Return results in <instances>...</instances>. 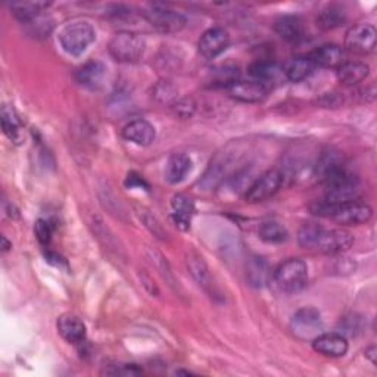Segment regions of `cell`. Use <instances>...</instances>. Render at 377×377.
<instances>
[{"mask_svg":"<svg viewBox=\"0 0 377 377\" xmlns=\"http://www.w3.org/2000/svg\"><path fill=\"white\" fill-rule=\"evenodd\" d=\"M273 280L281 292L296 293L306 286L308 267L299 258H289L277 267L273 274Z\"/></svg>","mask_w":377,"mask_h":377,"instance_id":"5","label":"cell"},{"mask_svg":"<svg viewBox=\"0 0 377 377\" xmlns=\"http://www.w3.org/2000/svg\"><path fill=\"white\" fill-rule=\"evenodd\" d=\"M298 243L303 249L321 253H341L353 245V236L345 230H328L318 224H305L298 233Z\"/></svg>","mask_w":377,"mask_h":377,"instance_id":"1","label":"cell"},{"mask_svg":"<svg viewBox=\"0 0 377 377\" xmlns=\"http://www.w3.org/2000/svg\"><path fill=\"white\" fill-rule=\"evenodd\" d=\"M123 137L134 145L149 146L155 141V127L146 120H134L123 129Z\"/></svg>","mask_w":377,"mask_h":377,"instance_id":"18","label":"cell"},{"mask_svg":"<svg viewBox=\"0 0 377 377\" xmlns=\"http://www.w3.org/2000/svg\"><path fill=\"white\" fill-rule=\"evenodd\" d=\"M313 348L321 356L339 358L348 352V341L338 332L321 333L313 341Z\"/></svg>","mask_w":377,"mask_h":377,"instance_id":"16","label":"cell"},{"mask_svg":"<svg viewBox=\"0 0 377 377\" xmlns=\"http://www.w3.org/2000/svg\"><path fill=\"white\" fill-rule=\"evenodd\" d=\"M192 169V161L186 154L177 152L173 154L167 165H165V180H167L170 184H177L184 180L187 173Z\"/></svg>","mask_w":377,"mask_h":377,"instance_id":"21","label":"cell"},{"mask_svg":"<svg viewBox=\"0 0 377 377\" xmlns=\"http://www.w3.org/2000/svg\"><path fill=\"white\" fill-rule=\"evenodd\" d=\"M171 208H173V221L174 224L186 231L191 228V223H192V217L195 214V203L193 201L186 196V195H176L171 199Z\"/></svg>","mask_w":377,"mask_h":377,"instance_id":"20","label":"cell"},{"mask_svg":"<svg viewBox=\"0 0 377 377\" xmlns=\"http://www.w3.org/2000/svg\"><path fill=\"white\" fill-rule=\"evenodd\" d=\"M176 94H177L176 87H174L170 81H167V80L159 81V83L155 86V89H154V96H155L159 102H162V104L174 101V99H176Z\"/></svg>","mask_w":377,"mask_h":377,"instance_id":"34","label":"cell"},{"mask_svg":"<svg viewBox=\"0 0 377 377\" xmlns=\"http://www.w3.org/2000/svg\"><path fill=\"white\" fill-rule=\"evenodd\" d=\"M54 224L49 220H37L36 226H34V233L37 236V239L41 245H49L52 241V234H54Z\"/></svg>","mask_w":377,"mask_h":377,"instance_id":"35","label":"cell"},{"mask_svg":"<svg viewBox=\"0 0 377 377\" xmlns=\"http://www.w3.org/2000/svg\"><path fill=\"white\" fill-rule=\"evenodd\" d=\"M368 65L358 61H349L338 66V80L345 86H356L364 81L368 77Z\"/></svg>","mask_w":377,"mask_h":377,"instance_id":"23","label":"cell"},{"mask_svg":"<svg viewBox=\"0 0 377 377\" xmlns=\"http://www.w3.org/2000/svg\"><path fill=\"white\" fill-rule=\"evenodd\" d=\"M58 332L64 341L73 345H80L86 341V324L76 314H62L58 318Z\"/></svg>","mask_w":377,"mask_h":377,"instance_id":"17","label":"cell"},{"mask_svg":"<svg viewBox=\"0 0 377 377\" xmlns=\"http://www.w3.org/2000/svg\"><path fill=\"white\" fill-rule=\"evenodd\" d=\"M46 261H47V263H51V264H54L55 267H59V268H65V270H68V264H66L65 259H64L61 255L55 253V252L46 253Z\"/></svg>","mask_w":377,"mask_h":377,"instance_id":"41","label":"cell"},{"mask_svg":"<svg viewBox=\"0 0 377 377\" xmlns=\"http://www.w3.org/2000/svg\"><path fill=\"white\" fill-rule=\"evenodd\" d=\"M324 184L326 202L330 203H345L358 201L361 196V180L357 174L349 171L346 167L336 173L335 176L328 177Z\"/></svg>","mask_w":377,"mask_h":377,"instance_id":"3","label":"cell"},{"mask_svg":"<svg viewBox=\"0 0 377 377\" xmlns=\"http://www.w3.org/2000/svg\"><path fill=\"white\" fill-rule=\"evenodd\" d=\"M144 223L156 236V238H162V236H164V230L161 228V226H159V223L156 221L155 217H152V216H149V214H146V212H145Z\"/></svg>","mask_w":377,"mask_h":377,"instance_id":"39","label":"cell"},{"mask_svg":"<svg viewBox=\"0 0 377 377\" xmlns=\"http://www.w3.org/2000/svg\"><path fill=\"white\" fill-rule=\"evenodd\" d=\"M314 65L335 68L343 64V49L338 44H323L308 56Z\"/></svg>","mask_w":377,"mask_h":377,"instance_id":"24","label":"cell"},{"mask_svg":"<svg viewBox=\"0 0 377 377\" xmlns=\"http://www.w3.org/2000/svg\"><path fill=\"white\" fill-rule=\"evenodd\" d=\"M342 102H343V99H342L341 94H338V93H326L324 96L321 98V101H320V104L323 106H326V108L339 106Z\"/></svg>","mask_w":377,"mask_h":377,"instance_id":"38","label":"cell"},{"mask_svg":"<svg viewBox=\"0 0 377 377\" xmlns=\"http://www.w3.org/2000/svg\"><path fill=\"white\" fill-rule=\"evenodd\" d=\"M106 68L99 61H90L80 66L76 73V81L87 89H99L104 84Z\"/></svg>","mask_w":377,"mask_h":377,"instance_id":"19","label":"cell"},{"mask_svg":"<svg viewBox=\"0 0 377 377\" xmlns=\"http://www.w3.org/2000/svg\"><path fill=\"white\" fill-rule=\"evenodd\" d=\"M102 373L108 376H139L144 371L134 364H116V366H108V368L105 367Z\"/></svg>","mask_w":377,"mask_h":377,"instance_id":"36","label":"cell"},{"mask_svg":"<svg viewBox=\"0 0 377 377\" xmlns=\"http://www.w3.org/2000/svg\"><path fill=\"white\" fill-rule=\"evenodd\" d=\"M146 19L154 29L164 34L179 33L186 26L184 15L164 6H152L146 12Z\"/></svg>","mask_w":377,"mask_h":377,"instance_id":"11","label":"cell"},{"mask_svg":"<svg viewBox=\"0 0 377 377\" xmlns=\"http://www.w3.org/2000/svg\"><path fill=\"white\" fill-rule=\"evenodd\" d=\"M246 277L253 288H263L268 285L273 277V273L267 263V259L261 256L251 258L246 267Z\"/></svg>","mask_w":377,"mask_h":377,"instance_id":"22","label":"cell"},{"mask_svg":"<svg viewBox=\"0 0 377 377\" xmlns=\"http://www.w3.org/2000/svg\"><path fill=\"white\" fill-rule=\"evenodd\" d=\"M173 111L180 118H191L195 114V102L192 99H179L173 104Z\"/></svg>","mask_w":377,"mask_h":377,"instance_id":"37","label":"cell"},{"mask_svg":"<svg viewBox=\"0 0 377 377\" xmlns=\"http://www.w3.org/2000/svg\"><path fill=\"white\" fill-rule=\"evenodd\" d=\"M24 26L29 27V33L34 37H49V34L54 30V22L51 18L47 16H36L30 22L24 24Z\"/></svg>","mask_w":377,"mask_h":377,"instance_id":"32","label":"cell"},{"mask_svg":"<svg viewBox=\"0 0 377 377\" xmlns=\"http://www.w3.org/2000/svg\"><path fill=\"white\" fill-rule=\"evenodd\" d=\"M2 127L6 137L14 141V144H21L22 140V124L19 121L18 115L12 108L5 105L2 108Z\"/></svg>","mask_w":377,"mask_h":377,"instance_id":"29","label":"cell"},{"mask_svg":"<svg viewBox=\"0 0 377 377\" xmlns=\"http://www.w3.org/2000/svg\"><path fill=\"white\" fill-rule=\"evenodd\" d=\"M366 356L371 360V363L373 364H376V346H371V348H368L367 351H366Z\"/></svg>","mask_w":377,"mask_h":377,"instance_id":"42","label":"cell"},{"mask_svg":"<svg viewBox=\"0 0 377 377\" xmlns=\"http://www.w3.org/2000/svg\"><path fill=\"white\" fill-rule=\"evenodd\" d=\"M145 47V40L140 36L129 31H121L112 37L109 43V52L118 62L134 64L144 56Z\"/></svg>","mask_w":377,"mask_h":377,"instance_id":"7","label":"cell"},{"mask_svg":"<svg viewBox=\"0 0 377 377\" xmlns=\"http://www.w3.org/2000/svg\"><path fill=\"white\" fill-rule=\"evenodd\" d=\"M231 99L245 104L263 102L267 96V87L258 81H234L226 87Z\"/></svg>","mask_w":377,"mask_h":377,"instance_id":"13","label":"cell"},{"mask_svg":"<svg viewBox=\"0 0 377 377\" xmlns=\"http://www.w3.org/2000/svg\"><path fill=\"white\" fill-rule=\"evenodd\" d=\"M311 212L314 216L333 220L345 226H358L371 220L373 209L364 202H345V203H330V202H317L311 205Z\"/></svg>","mask_w":377,"mask_h":377,"instance_id":"2","label":"cell"},{"mask_svg":"<svg viewBox=\"0 0 377 377\" xmlns=\"http://www.w3.org/2000/svg\"><path fill=\"white\" fill-rule=\"evenodd\" d=\"M345 167H346V162H345L343 155L339 151L330 149V151L323 152L318 156L317 162L313 165V173L323 183L328 177H332L333 174L343 170Z\"/></svg>","mask_w":377,"mask_h":377,"instance_id":"15","label":"cell"},{"mask_svg":"<svg viewBox=\"0 0 377 377\" xmlns=\"http://www.w3.org/2000/svg\"><path fill=\"white\" fill-rule=\"evenodd\" d=\"M376 40H377V31L374 26L361 22L357 24V26H353L346 33L345 46L348 47L349 52H353L357 55H368L376 49Z\"/></svg>","mask_w":377,"mask_h":377,"instance_id":"10","label":"cell"},{"mask_svg":"<svg viewBox=\"0 0 377 377\" xmlns=\"http://www.w3.org/2000/svg\"><path fill=\"white\" fill-rule=\"evenodd\" d=\"M228 43H230V36L224 29L212 27L202 34L198 43V49L203 58L214 59L227 49Z\"/></svg>","mask_w":377,"mask_h":377,"instance_id":"12","label":"cell"},{"mask_svg":"<svg viewBox=\"0 0 377 377\" xmlns=\"http://www.w3.org/2000/svg\"><path fill=\"white\" fill-rule=\"evenodd\" d=\"M2 242H4V246H2V251H4V252H6V251H9V249L12 248V243L8 242V239L5 238V236L2 238Z\"/></svg>","mask_w":377,"mask_h":377,"instance_id":"43","label":"cell"},{"mask_svg":"<svg viewBox=\"0 0 377 377\" xmlns=\"http://www.w3.org/2000/svg\"><path fill=\"white\" fill-rule=\"evenodd\" d=\"M316 65L308 56H298L289 61L283 69H285V76L288 81L292 83H299L305 79H308L311 73L314 71Z\"/></svg>","mask_w":377,"mask_h":377,"instance_id":"25","label":"cell"},{"mask_svg":"<svg viewBox=\"0 0 377 377\" xmlns=\"http://www.w3.org/2000/svg\"><path fill=\"white\" fill-rule=\"evenodd\" d=\"M345 21H346V12L341 6L330 5L318 14L317 26L324 31H330L343 26Z\"/></svg>","mask_w":377,"mask_h":377,"instance_id":"28","label":"cell"},{"mask_svg":"<svg viewBox=\"0 0 377 377\" xmlns=\"http://www.w3.org/2000/svg\"><path fill=\"white\" fill-rule=\"evenodd\" d=\"M274 30L281 39H285L288 41H296L303 34V22L299 16L286 15L276 21Z\"/></svg>","mask_w":377,"mask_h":377,"instance_id":"26","label":"cell"},{"mask_svg":"<svg viewBox=\"0 0 377 377\" xmlns=\"http://www.w3.org/2000/svg\"><path fill=\"white\" fill-rule=\"evenodd\" d=\"M258 234L259 239L264 241L266 243H273V245L286 242L289 238L288 228L276 220L263 221L258 228Z\"/></svg>","mask_w":377,"mask_h":377,"instance_id":"27","label":"cell"},{"mask_svg":"<svg viewBox=\"0 0 377 377\" xmlns=\"http://www.w3.org/2000/svg\"><path fill=\"white\" fill-rule=\"evenodd\" d=\"M241 154L231 148H227L224 152H220L214 159L211 161L209 167L206 169L202 180L199 184L203 188H216L218 184L226 181L231 174H234L236 170L234 165L238 164Z\"/></svg>","mask_w":377,"mask_h":377,"instance_id":"6","label":"cell"},{"mask_svg":"<svg viewBox=\"0 0 377 377\" xmlns=\"http://www.w3.org/2000/svg\"><path fill=\"white\" fill-rule=\"evenodd\" d=\"M187 266H188V270H191L192 276L195 277V280L199 283V285L203 288V289H208L212 286L211 283V274L208 271V267L203 261V258L199 256V255H191L187 259Z\"/></svg>","mask_w":377,"mask_h":377,"instance_id":"31","label":"cell"},{"mask_svg":"<svg viewBox=\"0 0 377 377\" xmlns=\"http://www.w3.org/2000/svg\"><path fill=\"white\" fill-rule=\"evenodd\" d=\"M249 74L255 79V81L267 86L278 84L283 80H286L285 69L274 61H256L249 66Z\"/></svg>","mask_w":377,"mask_h":377,"instance_id":"14","label":"cell"},{"mask_svg":"<svg viewBox=\"0 0 377 377\" xmlns=\"http://www.w3.org/2000/svg\"><path fill=\"white\" fill-rule=\"evenodd\" d=\"M94 39H96V31L87 21L68 22L59 33V43L62 49L73 56H79L86 52Z\"/></svg>","mask_w":377,"mask_h":377,"instance_id":"4","label":"cell"},{"mask_svg":"<svg viewBox=\"0 0 377 377\" xmlns=\"http://www.w3.org/2000/svg\"><path fill=\"white\" fill-rule=\"evenodd\" d=\"M323 327L321 314L313 306L296 311L289 324L292 335L301 341H314L323 333Z\"/></svg>","mask_w":377,"mask_h":377,"instance_id":"8","label":"cell"},{"mask_svg":"<svg viewBox=\"0 0 377 377\" xmlns=\"http://www.w3.org/2000/svg\"><path fill=\"white\" fill-rule=\"evenodd\" d=\"M338 333H341L342 336H357L358 333L363 332V320L357 316H349L341 320L339 327H338Z\"/></svg>","mask_w":377,"mask_h":377,"instance_id":"33","label":"cell"},{"mask_svg":"<svg viewBox=\"0 0 377 377\" xmlns=\"http://www.w3.org/2000/svg\"><path fill=\"white\" fill-rule=\"evenodd\" d=\"M285 181V174L278 170H270L259 176L246 191V202L259 203L274 196Z\"/></svg>","mask_w":377,"mask_h":377,"instance_id":"9","label":"cell"},{"mask_svg":"<svg viewBox=\"0 0 377 377\" xmlns=\"http://www.w3.org/2000/svg\"><path fill=\"white\" fill-rule=\"evenodd\" d=\"M124 184H126L127 187H130V188H133V187H140V188H145V191H148V188H149L148 183H146L144 179H141L140 176H137L136 173H130V174L127 176Z\"/></svg>","mask_w":377,"mask_h":377,"instance_id":"40","label":"cell"},{"mask_svg":"<svg viewBox=\"0 0 377 377\" xmlns=\"http://www.w3.org/2000/svg\"><path fill=\"white\" fill-rule=\"evenodd\" d=\"M49 6L51 4H46V2H21V4H14L11 9H12V14L22 24H27L36 16H39L40 12H43L46 8H49Z\"/></svg>","mask_w":377,"mask_h":377,"instance_id":"30","label":"cell"}]
</instances>
